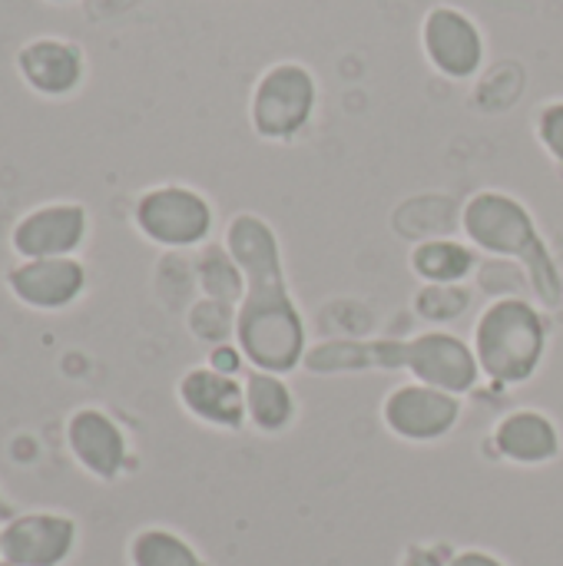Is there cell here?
Returning a JSON list of instances; mask_svg holds the SVG:
<instances>
[{
  "mask_svg": "<svg viewBox=\"0 0 563 566\" xmlns=\"http://www.w3.org/2000/svg\"><path fill=\"white\" fill-rule=\"evenodd\" d=\"M226 249L246 275L236 308V345L256 371L285 375L305 361V322L289 292L275 229L256 212H239L226 229Z\"/></svg>",
  "mask_w": 563,
  "mask_h": 566,
  "instance_id": "obj_1",
  "label": "cell"
},
{
  "mask_svg": "<svg viewBox=\"0 0 563 566\" xmlns=\"http://www.w3.org/2000/svg\"><path fill=\"white\" fill-rule=\"evenodd\" d=\"M305 371L342 375V371H408L415 381L441 388L448 395L475 391L481 365L475 348L458 335L425 332L408 342H325L305 352Z\"/></svg>",
  "mask_w": 563,
  "mask_h": 566,
  "instance_id": "obj_2",
  "label": "cell"
},
{
  "mask_svg": "<svg viewBox=\"0 0 563 566\" xmlns=\"http://www.w3.org/2000/svg\"><path fill=\"white\" fill-rule=\"evenodd\" d=\"M461 226L468 232V239L501 259H518L524 265V275L534 285V295L541 298V305L557 308L563 298V279L551 249L544 245L534 216L528 212L524 202H518L514 196L504 192H478L465 212H461Z\"/></svg>",
  "mask_w": 563,
  "mask_h": 566,
  "instance_id": "obj_3",
  "label": "cell"
},
{
  "mask_svg": "<svg viewBox=\"0 0 563 566\" xmlns=\"http://www.w3.org/2000/svg\"><path fill=\"white\" fill-rule=\"evenodd\" d=\"M548 352V325L524 298H498L475 328V358L481 375L498 385H524L534 378Z\"/></svg>",
  "mask_w": 563,
  "mask_h": 566,
  "instance_id": "obj_4",
  "label": "cell"
},
{
  "mask_svg": "<svg viewBox=\"0 0 563 566\" xmlns=\"http://www.w3.org/2000/svg\"><path fill=\"white\" fill-rule=\"evenodd\" d=\"M212 206L202 192L166 182L153 186L136 199L133 222L136 232L163 249H192L202 245L212 232Z\"/></svg>",
  "mask_w": 563,
  "mask_h": 566,
  "instance_id": "obj_5",
  "label": "cell"
},
{
  "mask_svg": "<svg viewBox=\"0 0 563 566\" xmlns=\"http://www.w3.org/2000/svg\"><path fill=\"white\" fill-rule=\"evenodd\" d=\"M319 103V83L315 76L292 60H282L275 66H269L256 90H252V129L262 139H292L299 136Z\"/></svg>",
  "mask_w": 563,
  "mask_h": 566,
  "instance_id": "obj_6",
  "label": "cell"
},
{
  "mask_svg": "<svg viewBox=\"0 0 563 566\" xmlns=\"http://www.w3.org/2000/svg\"><path fill=\"white\" fill-rule=\"evenodd\" d=\"M3 285L10 298L30 312L56 315L73 308L90 285V272L80 262V255L70 259H27L13 262L3 272Z\"/></svg>",
  "mask_w": 563,
  "mask_h": 566,
  "instance_id": "obj_7",
  "label": "cell"
},
{
  "mask_svg": "<svg viewBox=\"0 0 563 566\" xmlns=\"http://www.w3.org/2000/svg\"><path fill=\"white\" fill-rule=\"evenodd\" d=\"M80 541V527L60 511H23L0 527L3 566H63Z\"/></svg>",
  "mask_w": 563,
  "mask_h": 566,
  "instance_id": "obj_8",
  "label": "cell"
},
{
  "mask_svg": "<svg viewBox=\"0 0 563 566\" xmlns=\"http://www.w3.org/2000/svg\"><path fill=\"white\" fill-rule=\"evenodd\" d=\"M90 235V212L80 202H43L27 209L10 229V252L27 259H70Z\"/></svg>",
  "mask_w": 563,
  "mask_h": 566,
  "instance_id": "obj_9",
  "label": "cell"
},
{
  "mask_svg": "<svg viewBox=\"0 0 563 566\" xmlns=\"http://www.w3.org/2000/svg\"><path fill=\"white\" fill-rule=\"evenodd\" d=\"M382 418L395 438L428 444V441H441L445 434L455 431V424L461 421V398L448 395L441 388L411 381V385L395 388L385 398Z\"/></svg>",
  "mask_w": 563,
  "mask_h": 566,
  "instance_id": "obj_10",
  "label": "cell"
},
{
  "mask_svg": "<svg viewBox=\"0 0 563 566\" xmlns=\"http://www.w3.org/2000/svg\"><path fill=\"white\" fill-rule=\"evenodd\" d=\"M421 46L428 63L448 80H471L484 66L481 27L458 7H431L421 23Z\"/></svg>",
  "mask_w": 563,
  "mask_h": 566,
  "instance_id": "obj_11",
  "label": "cell"
},
{
  "mask_svg": "<svg viewBox=\"0 0 563 566\" xmlns=\"http://www.w3.org/2000/svg\"><path fill=\"white\" fill-rule=\"evenodd\" d=\"M63 441L70 458L76 461V468L83 474H90L93 481H116L126 471L129 461V441L123 434V428L93 405H83L76 411H70L66 428H63Z\"/></svg>",
  "mask_w": 563,
  "mask_h": 566,
  "instance_id": "obj_12",
  "label": "cell"
},
{
  "mask_svg": "<svg viewBox=\"0 0 563 566\" xmlns=\"http://www.w3.org/2000/svg\"><path fill=\"white\" fill-rule=\"evenodd\" d=\"M179 405L202 424L222 428V431H239L249 415H246V385L232 375H222L209 365L189 368L179 385H176Z\"/></svg>",
  "mask_w": 563,
  "mask_h": 566,
  "instance_id": "obj_13",
  "label": "cell"
},
{
  "mask_svg": "<svg viewBox=\"0 0 563 566\" xmlns=\"http://www.w3.org/2000/svg\"><path fill=\"white\" fill-rule=\"evenodd\" d=\"M83 50L60 36H33L17 53V73L40 96H70L83 83Z\"/></svg>",
  "mask_w": 563,
  "mask_h": 566,
  "instance_id": "obj_14",
  "label": "cell"
},
{
  "mask_svg": "<svg viewBox=\"0 0 563 566\" xmlns=\"http://www.w3.org/2000/svg\"><path fill=\"white\" fill-rule=\"evenodd\" d=\"M494 448L514 464H548L561 454V434L541 411H514L498 424Z\"/></svg>",
  "mask_w": 563,
  "mask_h": 566,
  "instance_id": "obj_15",
  "label": "cell"
},
{
  "mask_svg": "<svg viewBox=\"0 0 563 566\" xmlns=\"http://www.w3.org/2000/svg\"><path fill=\"white\" fill-rule=\"evenodd\" d=\"M242 385H246V415L259 431L279 434L292 424L295 398H292V388L282 381V375L252 368Z\"/></svg>",
  "mask_w": 563,
  "mask_h": 566,
  "instance_id": "obj_16",
  "label": "cell"
},
{
  "mask_svg": "<svg viewBox=\"0 0 563 566\" xmlns=\"http://www.w3.org/2000/svg\"><path fill=\"white\" fill-rule=\"evenodd\" d=\"M475 252L455 239H431L411 252V269L428 285H458L475 272Z\"/></svg>",
  "mask_w": 563,
  "mask_h": 566,
  "instance_id": "obj_17",
  "label": "cell"
},
{
  "mask_svg": "<svg viewBox=\"0 0 563 566\" xmlns=\"http://www.w3.org/2000/svg\"><path fill=\"white\" fill-rule=\"evenodd\" d=\"M129 566H206L196 547L166 531V527H143L129 541Z\"/></svg>",
  "mask_w": 563,
  "mask_h": 566,
  "instance_id": "obj_18",
  "label": "cell"
},
{
  "mask_svg": "<svg viewBox=\"0 0 563 566\" xmlns=\"http://www.w3.org/2000/svg\"><path fill=\"white\" fill-rule=\"evenodd\" d=\"M196 272H199V285L206 292V298H216V302H242V292H246V275L239 269V262L232 259V252L226 245H206L199 262H196Z\"/></svg>",
  "mask_w": 563,
  "mask_h": 566,
  "instance_id": "obj_19",
  "label": "cell"
},
{
  "mask_svg": "<svg viewBox=\"0 0 563 566\" xmlns=\"http://www.w3.org/2000/svg\"><path fill=\"white\" fill-rule=\"evenodd\" d=\"M471 305V292L461 285H425L415 295V312L428 322H455Z\"/></svg>",
  "mask_w": 563,
  "mask_h": 566,
  "instance_id": "obj_20",
  "label": "cell"
},
{
  "mask_svg": "<svg viewBox=\"0 0 563 566\" xmlns=\"http://www.w3.org/2000/svg\"><path fill=\"white\" fill-rule=\"evenodd\" d=\"M538 139L544 143V149L563 166V99L548 103L538 113Z\"/></svg>",
  "mask_w": 563,
  "mask_h": 566,
  "instance_id": "obj_21",
  "label": "cell"
},
{
  "mask_svg": "<svg viewBox=\"0 0 563 566\" xmlns=\"http://www.w3.org/2000/svg\"><path fill=\"white\" fill-rule=\"evenodd\" d=\"M242 361H246V355L239 352V345H216L209 352V368H216L222 375H232V378H239Z\"/></svg>",
  "mask_w": 563,
  "mask_h": 566,
  "instance_id": "obj_22",
  "label": "cell"
},
{
  "mask_svg": "<svg viewBox=\"0 0 563 566\" xmlns=\"http://www.w3.org/2000/svg\"><path fill=\"white\" fill-rule=\"evenodd\" d=\"M402 566H448V560L438 551H431V547H408Z\"/></svg>",
  "mask_w": 563,
  "mask_h": 566,
  "instance_id": "obj_23",
  "label": "cell"
},
{
  "mask_svg": "<svg viewBox=\"0 0 563 566\" xmlns=\"http://www.w3.org/2000/svg\"><path fill=\"white\" fill-rule=\"evenodd\" d=\"M448 566H504L498 557H491V554H484V551H461V554H455Z\"/></svg>",
  "mask_w": 563,
  "mask_h": 566,
  "instance_id": "obj_24",
  "label": "cell"
},
{
  "mask_svg": "<svg viewBox=\"0 0 563 566\" xmlns=\"http://www.w3.org/2000/svg\"><path fill=\"white\" fill-rule=\"evenodd\" d=\"M0 514H3V494H0Z\"/></svg>",
  "mask_w": 563,
  "mask_h": 566,
  "instance_id": "obj_25",
  "label": "cell"
},
{
  "mask_svg": "<svg viewBox=\"0 0 563 566\" xmlns=\"http://www.w3.org/2000/svg\"><path fill=\"white\" fill-rule=\"evenodd\" d=\"M50 3H66V0H50Z\"/></svg>",
  "mask_w": 563,
  "mask_h": 566,
  "instance_id": "obj_26",
  "label": "cell"
},
{
  "mask_svg": "<svg viewBox=\"0 0 563 566\" xmlns=\"http://www.w3.org/2000/svg\"><path fill=\"white\" fill-rule=\"evenodd\" d=\"M0 566H3V564H0Z\"/></svg>",
  "mask_w": 563,
  "mask_h": 566,
  "instance_id": "obj_27",
  "label": "cell"
}]
</instances>
